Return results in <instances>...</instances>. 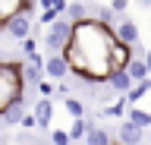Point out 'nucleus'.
<instances>
[{
  "label": "nucleus",
  "mask_w": 151,
  "mask_h": 145,
  "mask_svg": "<svg viewBox=\"0 0 151 145\" xmlns=\"http://www.w3.org/2000/svg\"><path fill=\"white\" fill-rule=\"evenodd\" d=\"M22 63H3L0 66V117L6 114L9 107L22 104Z\"/></svg>",
  "instance_id": "nucleus-1"
},
{
  "label": "nucleus",
  "mask_w": 151,
  "mask_h": 145,
  "mask_svg": "<svg viewBox=\"0 0 151 145\" xmlns=\"http://www.w3.org/2000/svg\"><path fill=\"white\" fill-rule=\"evenodd\" d=\"M69 41H73V22L69 19H57L50 29H47L44 35V48L50 50V57L54 54H63L66 48H69Z\"/></svg>",
  "instance_id": "nucleus-2"
},
{
  "label": "nucleus",
  "mask_w": 151,
  "mask_h": 145,
  "mask_svg": "<svg viewBox=\"0 0 151 145\" xmlns=\"http://www.w3.org/2000/svg\"><path fill=\"white\" fill-rule=\"evenodd\" d=\"M28 10H38V3H28ZM19 13V16H13V19L6 22V35L9 38H16V41H22V44H25L28 41V35H32V13Z\"/></svg>",
  "instance_id": "nucleus-3"
},
{
  "label": "nucleus",
  "mask_w": 151,
  "mask_h": 145,
  "mask_svg": "<svg viewBox=\"0 0 151 145\" xmlns=\"http://www.w3.org/2000/svg\"><path fill=\"white\" fill-rule=\"evenodd\" d=\"M69 73H73V69H69V63H66L63 54H54V57L44 60V76L50 79V82H63Z\"/></svg>",
  "instance_id": "nucleus-4"
},
{
  "label": "nucleus",
  "mask_w": 151,
  "mask_h": 145,
  "mask_svg": "<svg viewBox=\"0 0 151 145\" xmlns=\"http://www.w3.org/2000/svg\"><path fill=\"white\" fill-rule=\"evenodd\" d=\"M116 139H120V145H142V139H145V129H139V126L129 123V120H123L120 129H116Z\"/></svg>",
  "instance_id": "nucleus-5"
},
{
  "label": "nucleus",
  "mask_w": 151,
  "mask_h": 145,
  "mask_svg": "<svg viewBox=\"0 0 151 145\" xmlns=\"http://www.w3.org/2000/svg\"><path fill=\"white\" fill-rule=\"evenodd\" d=\"M25 10H28L25 0H0V32L6 29V22L13 16H19V13H25Z\"/></svg>",
  "instance_id": "nucleus-6"
},
{
  "label": "nucleus",
  "mask_w": 151,
  "mask_h": 145,
  "mask_svg": "<svg viewBox=\"0 0 151 145\" xmlns=\"http://www.w3.org/2000/svg\"><path fill=\"white\" fill-rule=\"evenodd\" d=\"M113 32H116V41H123V44H129V48L135 44V41H139V25H135L132 19H120Z\"/></svg>",
  "instance_id": "nucleus-7"
},
{
  "label": "nucleus",
  "mask_w": 151,
  "mask_h": 145,
  "mask_svg": "<svg viewBox=\"0 0 151 145\" xmlns=\"http://www.w3.org/2000/svg\"><path fill=\"white\" fill-rule=\"evenodd\" d=\"M107 85H110V92H113V95H120V98H129V92L135 88V82H132V76H129V73H113Z\"/></svg>",
  "instance_id": "nucleus-8"
},
{
  "label": "nucleus",
  "mask_w": 151,
  "mask_h": 145,
  "mask_svg": "<svg viewBox=\"0 0 151 145\" xmlns=\"http://www.w3.org/2000/svg\"><path fill=\"white\" fill-rule=\"evenodd\" d=\"M32 117L38 120V126H41V129H47V126H50V120H54V104L41 98V101L35 104V110H32Z\"/></svg>",
  "instance_id": "nucleus-9"
},
{
  "label": "nucleus",
  "mask_w": 151,
  "mask_h": 145,
  "mask_svg": "<svg viewBox=\"0 0 151 145\" xmlns=\"http://www.w3.org/2000/svg\"><path fill=\"white\" fill-rule=\"evenodd\" d=\"M85 145H113V139H110V133L104 129V126H88V136H85Z\"/></svg>",
  "instance_id": "nucleus-10"
},
{
  "label": "nucleus",
  "mask_w": 151,
  "mask_h": 145,
  "mask_svg": "<svg viewBox=\"0 0 151 145\" xmlns=\"http://www.w3.org/2000/svg\"><path fill=\"white\" fill-rule=\"evenodd\" d=\"M126 73H129L132 76V82H135V85H139V82H148V63H145V60H132V66L126 69Z\"/></svg>",
  "instance_id": "nucleus-11"
},
{
  "label": "nucleus",
  "mask_w": 151,
  "mask_h": 145,
  "mask_svg": "<svg viewBox=\"0 0 151 145\" xmlns=\"http://www.w3.org/2000/svg\"><path fill=\"white\" fill-rule=\"evenodd\" d=\"M129 123H135L139 129H151V114L142 110V107H132L129 110Z\"/></svg>",
  "instance_id": "nucleus-12"
},
{
  "label": "nucleus",
  "mask_w": 151,
  "mask_h": 145,
  "mask_svg": "<svg viewBox=\"0 0 151 145\" xmlns=\"http://www.w3.org/2000/svg\"><path fill=\"white\" fill-rule=\"evenodd\" d=\"M63 104H66V114L73 117V120H82V117H85V107H82V101H79V98H66Z\"/></svg>",
  "instance_id": "nucleus-13"
},
{
  "label": "nucleus",
  "mask_w": 151,
  "mask_h": 145,
  "mask_svg": "<svg viewBox=\"0 0 151 145\" xmlns=\"http://www.w3.org/2000/svg\"><path fill=\"white\" fill-rule=\"evenodd\" d=\"M0 120H3V123L6 126H16V123H22V120H25V114H22V104H16V107H9L6 114L0 117Z\"/></svg>",
  "instance_id": "nucleus-14"
},
{
  "label": "nucleus",
  "mask_w": 151,
  "mask_h": 145,
  "mask_svg": "<svg viewBox=\"0 0 151 145\" xmlns=\"http://www.w3.org/2000/svg\"><path fill=\"white\" fill-rule=\"evenodd\" d=\"M104 114H107V117H116V120H120L123 114H129V110H126V98H120V101H113L110 107H104Z\"/></svg>",
  "instance_id": "nucleus-15"
},
{
  "label": "nucleus",
  "mask_w": 151,
  "mask_h": 145,
  "mask_svg": "<svg viewBox=\"0 0 151 145\" xmlns=\"http://www.w3.org/2000/svg\"><path fill=\"white\" fill-rule=\"evenodd\" d=\"M148 88H151V79H148V82H139V85H135V88H132V92H129V98H126V101H132V104H135V101H139V98L145 95Z\"/></svg>",
  "instance_id": "nucleus-16"
},
{
  "label": "nucleus",
  "mask_w": 151,
  "mask_h": 145,
  "mask_svg": "<svg viewBox=\"0 0 151 145\" xmlns=\"http://www.w3.org/2000/svg\"><path fill=\"white\" fill-rule=\"evenodd\" d=\"M50 145H73V139H69V133H63V129H54V133H50Z\"/></svg>",
  "instance_id": "nucleus-17"
},
{
  "label": "nucleus",
  "mask_w": 151,
  "mask_h": 145,
  "mask_svg": "<svg viewBox=\"0 0 151 145\" xmlns=\"http://www.w3.org/2000/svg\"><path fill=\"white\" fill-rule=\"evenodd\" d=\"M54 92H57V85H54V82H50V79H44V82L38 85V95L44 98V101H50V95H54Z\"/></svg>",
  "instance_id": "nucleus-18"
},
{
  "label": "nucleus",
  "mask_w": 151,
  "mask_h": 145,
  "mask_svg": "<svg viewBox=\"0 0 151 145\" xmlns=\"http://www.w3.org/2000/svg\"><path fill=\"white\" fill-rule=\"evenodd\" d=\"M107 6L113 10V16H120V13H126V10H129V3H126V0H113V3H107Z\"/></svg>",
  "instance_id": "nucleus-19"
},
{
  "label": "nucleus",
  "mask_w": 151,
  "mask_h": 145,
  "mask_svg": "<svg viewBox=\"0 0 151 145\" xmlns=\"http://www.w3.org/2000/svg\"><path fill=\"white\" fill-rule=\"evenodd\" d=\"M145 63H148V69H151V50H145Z\"/></svg>",
  "instance_id": "nucleus-20"
},
{
  "label": "nucleus",
  "mask_w": 151,
  "mask_h": 145,
  "mask_svg": "<svg viewBox=\"0 0 151 145\" xmlns=\"http://www.w3.org/2000/svg\"><path fill=\"white\" fill-rule=\"evenodd\" d=\"M0 145H6V142H3V139H0Z\"/></svg>",
  "instance_id": "nucleus-21"
},
{
  "label": "nucleus",
  "mask_w": 151,
  "mask_h": 145,
  "mask_svg": "<svg viewBox=\"0 0 151 145\" xmlns=\"http://www.w3.org/2000/svg\"><path fill=\"white\" fill-rule=\"evenodd\" d=\"M0 123H3V120H0Z\"/></svg>",
  "instance_id": "nucleus-22"
}]
</instances>
